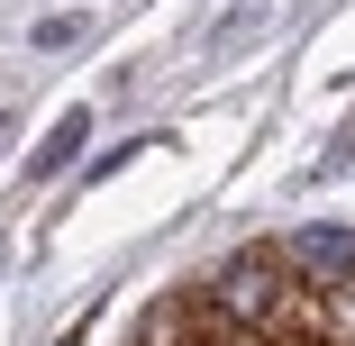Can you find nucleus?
<instances>
[{
    "label": "nucleus",
    "mask_w": 355,
    "mask_h": 346,
    "mask_svg": "<svg viewBox=\"0 0 355 346\" xmlns=\"http://www.w3.org/2000/svg\"><path fill=\"white\" fill-rule=\"evenodd\" d=\"M292 255L282 246H237V255H219L200 273V301H209V319L219 328H273L282 310H292Z\"/></svg>",
    "instance_id": "1"
},
{
    "label": "nucleus",
    "mask_w": 355,
    "mask_h": 346,
    "mask_svg": "<svg viewBox=\"0 0 355 346\" xmlns=\"http://www.w3.org/2000/svg\"><path fill=\"white\" fill-rule=\"evenodd\" d=\"M282 255H292L301 283H346V273H355V228H292Z\"/></svg>",
    "instance_id": "2"
},
{
    "label": "nucleus",
    "mask_w": 355,
    "mask_h": 346,
    "mask_svg": "<svg viewBox=\"0 0 355 346\" xmlns=\"http://www.w3.org/2000/svg\"><path fill=\"white\" fill-rule=\"evenodd\" d=\"M83 137H92V110H64V119H55V137H46V146H37V182H46V173H64V164H73V155H83Z\"/></svg>",
    "instance_id": "3"
},
{
    "label": "nucleus",
    "mask_w": 355,
    "mask_h": 346,
    "mask_svg": "<svg viewBox=\"0 0 355 346\" xmlns=\"http://www.w3.org/2000/svg\"><path fill=\"white\" fill-rule=\"evenodd\" d=\"M73 37H83V10H55V19H37V46H46V55H55V46H73Z\"/></svg>",
    "instance_id": "4"
},
{
    "label": "nucleus",
    "mask_w": 355,
    "mask_h": 346,
    "mask_svg": "<svg viewBox=\"0 0 355 346\" xmlns=\"http://www.w3.org/2000/svg\"><path fill=\"white\" fill-rule=\"evenodd\" d=\"M10 137H19V119H10V110H0V155H10Z\"/></svg>",
    "instance_id": "5"
}]
</instances>
